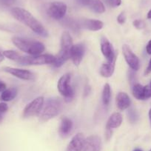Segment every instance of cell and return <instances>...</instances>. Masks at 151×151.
<instances>
[{
	"label": "cell",
	"mask_w": 151,
	"mask_h": 151,
	"mask_svg": "<svg viewBox=\"0 0 151 151\" xmlns=\"http://www.w3.org/2000/svg\"><path fill=\"white\" fill-rule=\"evenodd\" d=\"M133 26L137 29H143L145 27V22L141 19H136L133 22Z\"/></svg>",
	"instance_id": "27"
},
{
	"label": "cell",
	"mask_w": 151,
	"mask_h": 151,
	"mask_svg": "<svg viewBox=\"0 0 151 151\" xmlns=\"http://www.w3.org/2000/svg\"><path fill=\"white\" fill-rule=\"evenodd\" d=\"M55 62V56L50 54L36 55V56H21L17 63L22 65H53Z\"/></svg>",
	"instance_id": "5"
},
{
	"label": "cell",
	"mask_w": 151,
	"mask_h": 151,
	"mask_svg": "<svg viewBox=\"0 0 151 151\" xmlns=\"http://www.w3.org/2000/svg\"><path fill=\"white\" fill-rule=\"evenodd\" d=\"M147 19H151V9L147 13Z\"/></svg>",
	"instance_id": "39"
},
{
	"label": "cell",
	"mask_w": 151,
	"mask_h": 151,
	"mask_svg": "<svg viewBox=\"0 0 151 151\" xmlns=\"http://www.w3.org/2000/svg\"><path fill=\"white\" fill-rule=\"evenodd\" d=\"M2 70L19 79H23V80H33L35 77L34 74L27 70L18 69V68H10V67H5V68H3Z\"/></svg>",
	"instance_id": "11"
},
{
	"label": "cell",
	"mask_w": 151,
	"mask_h": 151,
	"mask_svg": "<svg viewBox=\"0 0 151 151\" xmlns=\"http://www.w3.org/2000/svg\"><path fill=\"white\" fill-rule=\"evenodd\" d=\"M6 89V85L2 81H0V92H3Z\"/></svg>",
	"instance_id": "37"
},
{
	"label": "cell",
	"mask_w": 151,
	"mask_h": 151,
	"mask_svg": "<svg viewBox=\"0 0 151 151\" xmlns=\"http://www.w3.org/2000/svg\"><path fill=\"white\" fill-rule=\"evenodd\" d=\"M146 51H147V53H148V54L151 55V40H150V41L148 42L147 45Z\"/></svg>",
	"instance_id": "36"
},
{
	"label": "cell",
	"mask_w": 151,
	"mask_h": 151,
	"mask_svg": "<svg viewBox=\"0 0 151 151\" xmlns=\"http://www.w3.org/2000/svg\"><path fill=\"white\" fill-rule=\"evenodd\" d=\"M67 12V5L61 2H52L47 8V14L51 18L59 20L65 17Z\"/></svg>",
	"instance_id": "8"
},
{
	"label": "cell",
	"mask_w": 151,
	"mask_h": 151,
	"mask_svg": "<svg viewBox=\"0 0 151 151\" xmlns=\"http://www.w3.org/2000/svg\"><path fill=\"white\" fill-rule=\"evenodd\" d=\"M107 3L111 7H118L121 5L122 0H107Z\"/></svg>",
	"instance_id": "30"
},
{
	"label": "cell",
	"mask_w": 151,
	"mask_h": 151,
	"mask_svg": "<svg viewBox=\"0 0 151 151\" xmlns=\"http://www.w3.org/2000/svg\"><path fill=\"white\" fill-rule=\"evenodd\" d=\"M116 59L117 57H116L113 60L107 61L106 63H104L101 65V68H100V74L103 77L109 78L113 75L114 73V70H115Z\"/></svg>",
	"instance_id": "16"
},
{
	"label": "cell",
	"mask_w": 151,
	"mask_h": 151,
	"mask_svg": "<svg viewBox=\"0 0 151 151\" xmlns=\"http://www.w3.org/2000/svg\"><path fill=\"white\" fill-rule=\"evenodd\" d=\"M12 42L17 48L19 49L21 51L28 53L30 56L40 55L45 50L44 45L36 40L14 36L12 38Z\"/></svg>",
	"instance_id": "2"
},
{
	"label": "cell",
	"mask_w": 151,
	"mask_h": 151,
	"mask_svg": "<svg viewBox=\"0 0 151 151\" xmlns=\"http://www.w3.org/2000/svg\"><path fill=\"white\" fill-rule=\"evenodd\" d=\"M70 74L66 73L59 79L57 84V88L59 93L65 97V101H70L73 99L75 92L72 87L70 85Z\"/></svg>",
	"instance_id": "6"
},
{
	"label": "cell",
	"mask_w": 151,
	"mask_h": 151,
	"mask_svg": "<svg viewBox=\"0 0 151 151\" xmlns=\"http://www.w3.org/2000/svg\"><path fill=\"white\" fill-rule=\"evenodd\" d=\"M17 95V90L12 88L8 90H5L2 92L0 96V99L4 101H10L14 99Z\"/></svg>",
	"instance_id": "21"
},
{
	"label": "cell",
	"mask_w": 151,
	"mask_h": 151,
	"mask_svg": "<svg viewBox=\"0 0 151 151\" xmlns=\"http://www.w3.org/2000/svg\"><path fill=\"white\" fill-rule=\"evenodd\" d=\"M122 51L125 61L128 64L130 68L135 71L138 70L140 68V62L137 56L132 51L130 47L127 45H123Z\"/></svg>",
	"instance_id": "9"
},
{
	"label": "cell",
	"mask_w": 151,
	"mask_h": 151,
	"mask_svg": "<svg viewBox=\"0 0 151 151\" xmlns=\"http://www.w3.org/2000/svg\"><path fill=\"white\" fill-rule=\"evenodd\" d=\"M8 110V105H7L6 103L5 102L0 103V114L5 113Z\"/></svg>",
	"instance_id": "32"
},
{
	"label": "cell",
	"mask_w": 151,
	"mask_h": 151,
	"mask_svg": "<svg viewBox=\"0 0 151 151\" xmlns=\"http://www.w3.org/2000/svg\"><path fill=\"white\" fill-rule=\"evenodd\" d=\"M149 118H150V122H151V108H150V110H149Z\"/></svg>",
	"instance_id": "40"
},
{
	"label": "cell",
	"mask_w": 151,
	"mask_h": 151,
	"mask_svg": "<svg viewBox=\"0 0 151 151\" xmlns=\"http://www.w3.org/2000/svg\"><path fill=\"white\" fill-rule=\"evenodd\" d=\"M151 73V59H150L149 64H148L146 70L145 71V75H148Z\"/></svg>",
	"instance_id": "35"
},
{
	"label": "cell",
	"mask_w": 151,
	"mask_h": 151,
	"mask_svg": "<svg viewBox=\"0 0 151 151\" xmlns=\"http://www.w3.org/2000/svg\"><path fill=\"white\" fill-rule=\"evenodd\" d=\"M101 147V139L98 136L92 135L85 140L83 151H100Z\"/></svg>",
	"instance_id": "13"
},
{
	"label": "cell",
	"mask_w": 151,
	"mask_h": 151,
	"mask_svg": "<svg viewBox=\"0 0 151 151\" xmlns=\"http://www.w3.org/2000/svg\"><path fill=\"white\" fill-rule=\"evenodd\" d=\"M150 85H151V82H150Z\"/></svg>",
	"instance_id": "43"
},
{
	"label": "cell",
	"mask_w": 151,
	"mask_h": 151,
	"mask_svg": "<svg viewBox=\"0 0 151 151\" xmlns=\"http://www.w3.org/2000/svg\"><path fill=\"white\" fill-rule=\"evenodd\" d=\"M2 121V114H0V122Z\"/></svg>",
	"instance_id": "42"
},
{
	"label": "cell",
	"mask_w": 151,
	"mask_h": 151,
	"mask_svg": "<svg viewBox=\"0 0 151 151\" xmlns=\"http://www.w3.org/2000/svg\"><path fill=\"white\" fill-rule=\"evenodd\" d=\"M44 104V98L42 96L38 97L34 100L29 103L23 111V117L24 118H29V117L39 115Z\"/></svg>",
	"instance_id": "7"
},
{
	"label": "cell",
	"mask_w": 151,
	"mask_h": 151,
	"mask_svg": "<svg viewBox=\"0 0 151 151\" xmlns=\"http://www.w3.org/2000/svg\"><path fill=\"white\" fill-rule=\"evenodd\" d=\"M73 129V122L70 119L64 117L62 119L60 127L59 129V133L62 138L68 137L71 133Z\"/></svg>",
	"instance_id": "17"
},
{
	"label": "cell",
	"mask_w": 151,
	"mask_h": 151,
	"mask_svg": "<svg viewBox=\"0 0 151 151\" xmlns=\"http://www.w3.org/2000/svg\"><path fill=\"white\" fill-rule=\"evenodd\" d=\"M85 46L83 43H79L75 45H73L72 48L70 50V58L72 59V62L76 66L79 65V64L82 62L83 56L85 55Z\"/></svg>",
	"instance_id": "10"
},
{
	"label": "cell",
	"mask_w": 151,
	"mask_h": 151,
	"mask_svg": "<svg viewBox=\"0 0 151 151\" xmlns=\"http://www.w3.org/2000/svg\"><path fill=\"white\" fill-rule=\"evenodd\" d=\"M145 99L151 98V85H147L145 86Z\"/></svg>",
	"instance_id": "28"
},
{
	"label": "cell",
	"mask_w": 151,
	"mask_h": 151,
	"mask_svg": "<svg viewBox=\"0 0 151 151\" xmlns=\"http://www.w3.org/2000/svg\"><path fill=\"white\" fill-rule=\"evenodd\" d=\"M150 151H151V150H150Z\"/></svg>",
	"instance_id": "44"
},
{
	"label": "cell",
	"mask_w": 151,
	"mask_h": 151,
	"mask_svg": "<svg viewBox=\"0 0 151 151\" xmlns=\"http://www.w3.org/2000/svg\"><path fill=\"white\" fill-rule=\"evenodd\" d=\"M61 24L63 27L72 30L73 33H79L80 32L81 25L79 22H78L70 17H65V18L62 19Z\"/></svg>",
	"instance_id": "18"
},
{
	"label": "cell",
	"mask_w": 151,
	"mask_h": 151,
	"mask_svg": "<svg viewBox=\"0 0 151 151\" xmlns=\"http://www.w3.org/2000/svg\"><path fill=\"white\" fill-rule=\"evenodd\" d=\"M133 151H142V150L141 149H139V148H137V149H135Z\"/></svg>",
	"instance_id": "41"
},
{
	"label": "cell",
	"mask_w": 151,
	"mask_h": 151,
	"mask_svg": "<svg viewBox=\"0 0 151 151\" xmlns=\"http://www.w3.org/2000/svg\"><path fill=\"white\" fill-rule=\"evenodd\" d=\"M73 40L69 32L65 31L61 38V49L59 53L55 56V62L53 64L56 68L62 66L70 58V50L73 47Z\"/></svg>",
	"instance_id": "3"
},
{
	"label": "cell",
	"mask_w": 151,
	"mask_h": 151,
	"mask_svg": "<svg viewBox=\"0 0 151 151\" xmlns=\"http://www.w3.org/2000/svg\"><path fill=\"white\" fill-rule=\"evenodd\" d=\"M122 116L121 113H113L110 117L109 118L108 121L107 122V125H106V128L108 129H113L117 128L119 127L122 123Z\"/></svg>",
	"instance_id": "20"
},
{
	"label": "cell",
	"mask_w": 151,
	"mask_h": 151,
	"mask_svg": "<svg viewBox=\"0 0 151 151\" xmlns=\"http://www.w3.org/2000/svg\"><path fill=\"white\" fill-rule=\"evenodd\" d=\"M130 99L125 93H119L116 96V105L121 110H126L130 106Z\"/></svg>",
	"instance_id": "19"
},
{
	"label": "cell",
	"mask_w": 151,
	"mask_h": 151,
	"mask_svg": "<svg viewBox=\"0 0 151 151\" xmlns=\"http://www.w3.org/2000/svg\"><path fill=\"white\" fill-rule=\"evenodd\" d=\"M112 136V130L111 129L106 128V133H105V137L107 140H109V139L111 138Z\"/></svg>",
	"instance_id": "34"
},
{
	"label": "cell",
	"mask_w": 151,
	"mask_h": 151,
	"mask_svg": "<svg viewBox=\"0 0 151 151\" xmlns=\"http://www.w3.org/2000/svg\"><path fill=\"white\" fill-rule=\"evenodd\" d=\"M62 108V103L59 99H48L43 104L39 117L42 122H47L59 114Z\"/></svg>",
	"instance_id": "4"
},
{
	"label": "cell",
	"mask_w": 151,
	"mask_h": 151,
	"mask_svg": "<svg viewBox=\"0 0 151 151\" xmlns=\"http://www.w3.org/2000/svg\"><path fill=\"white\" fill-rule=\"evenodd\" d=\"M4 60V55L2 52L0 51V63Z\"/></svg>",
	"instance_id": "38"
},
{
	"label": "cell",
	"mask_w": 151,
	"mask_h": 151,
	"mask_svg": "<svg viewBox=\"0 0 151 151\" xmlns=\"http://www.w3.org/2000/svg\"><path fill=\"white\" fill-rule=\"evenodd\" d=\"M133 95L139 100H145V86L140 84H136L133 88Z\"/></svg>",
	"instance_id": "23"
},
{
	"label": "cell",
	"mask_w": 151,
	"mask_h": 151,
	"mask_svg": "<svg viewBox=\"0 0 151 151\" xmlns=\"http://www.w3.org/2000/svg\"><path fill=\"white\" fill-rule=\"evenodd\" d=\"M85 140V136L82 133H77L71 139L66 151H82L83 149Z\"/></svg>",
	"instance_id": "14"
},
{
	"label": "cell",
	"mask_w": 151,
	"mask_h": 151,
	"mask_svg": "<svg viewBox=\"0 0 151 151\" xmlns=\"http://www.w3.org/2000/svg\"><path fill=\"white\" fill-rule=\"evenodd\" d=\"M11 14L16 19L30 27L33 31L40 36H43V37L48 36V33L44 26L29 11L21 8H14L11 10Z\"/></svg>",
	"instance_id": "1"
},
{
	"label": "cell",
	"mask_w": 151,
	"mask_h": 151,
	"mask_svg": "<svg viewBox=\"0 0 151 151\" xmlns=\"http://www.w3.org/2000/svg\"><path fill=\"white\" fill-rule=\"evenodd\" d=\"M111 99V89L109 84H105L102 92V101L104 105H108L110 104Z\"/></svg>",
	"instance_id": "24"
},
{
	"label": "cell",
	"mask_w": 151,
	"mask_h": 151,
	"mask_svg": "<svg viewBox=\"0 0 151 151\" xmlns=\"http://www.w3.org/2000/svg\"><path fill=\"white\" fill-rule=\"evenodd\" d=\"M117 21H118V22L121 24H123L124 22H125L126 16L124 12L121 13V14L118 16V17H117Z\"/></svg>",
	"instance_id": "31"
},
{
	"label": "cell",
	"mask_w": 151,
	"mask_h": 151,
	"mask_svg": "<svg viewBox=\"0 0 151 151\" xmlns=\"http://www.w3.org/2000/svg\"><path fill=\"white\" fill-rule=\"evenodd\" d=\"M16 0H0V5L3 6L9 7L15 3Z\"/></svg>",
	"instance_id": "29"
},
{
	"label": "cell",
	"mask_w": 151,
	"mask_h": 151,
	"mask_svg": "<svg viewBox=\"0 0 151 151\" xmlns=\"http://www.w3.org/2000/svg\"><path fill=\"white\" fill-rule=\"evenodd\" d=\"M100 44H101V53L104 55V57L106 58L107 61L113 60V59H115L116 57H117V54L116 53L114 49H113V45L107 40V38H101Z\"/></svg>",
	"instance_id": "12"
},
{
	"label": "cell",
	"mask_w": 151,
	"mask_h": 151,
	"mask_svg": "<svg viewBox=\"0 0 151 151\" xmlns=\"http://www.w3.org/2000/svg\"><path fill=\"white\" fill-rule=\"evenodd\" d=\"M78 4L81 5H83V6H88L89 5L90 2L91 0H76Z\"/></svg>",
	"instance_id": "33"
},
{
	"label": "cell",
	"mask_w": 151,
	"mask_h": 151,
	"mask_svg": "<svg viewBox=\"0 0 151 151\" xmlns=\"http://www.w3.org/2000/svg\"><path fill=\"white\" fill-rule=\"evenodd\" d=\"M127 116H128L129 121L131 123H136L139 119V114L133 108H130L127 112Z\"/></svg>",
	"instance_id": "26"
},
{
	"label": "cell",
	"mask_w": 151,
	"mask_h": 151,
	"mask_svg": "<svg viewBox=\"0 0 151 151\" xmlns=\"http://www.w3.org/2000/svg\"><path fill=\"white\" fill-rule=\"evenodd\" d=\"M88 6L92 11L97 13V14H102L105 11L104 5L101 0H91Z\"/></svg>",
	"instance_id": "22"
},
{
	"label": "cell",
	"mask_w": 151,
	"mask_h": 151,
	"mask_svg": "<svg viewBox=\"0 0 151 151\" xmlns=\"http://www.w3.org/2000/svg\"><path fill=\"white\" fill-rule=\"evenodd\" d=\"M4 56H5L8 59H11V60L15 61V62H18L19 59L21 57V55L17 52L14 51V50H5L3 52Z\"/></svg>",
	"instance_id": "25"
},
{
	"label": "cell",
	"mask_w": 151,
	"mask_h": 151,
	"mask_svg": "<svg viewBox=\"0 0 151 151\" xmlns=\"http://www.w3.org/2000/svg\"><path fill=\"white\" fill-rule=\"evenodd\" d=\"M79 24L84 28L92 30V31H97V30H101L104 26V24L101 21L97 19H83L81 20V23Z\"/></svg>",
	"instance_id": "15"
}]
</instances>
